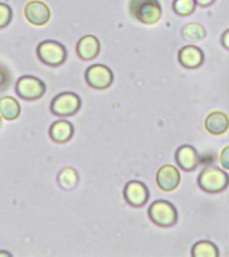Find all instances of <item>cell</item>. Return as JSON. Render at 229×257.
<instances>
[{
	"label": "cell",
	"instance_id": "cell-20",
	"mask_svg": "<svg viewBox=\"0 0 229 257\" xmlns=\"http://www.w3.org/2000/svg\"><path fill=\"white\" fill-rule=\"evenodd\" d=\"M76 181H78V176L74 169H64L63 172L59 174V182L60 185L66 189H71L75 186Z\"/></svg>",
	"mask_w": 229,
	"mask_h": 257
},
{
	"label": "cell",
	"instance_id": "cell-25",
	"mask_svg": "<svg viewBox=\"0 0 229 257\" xmlns=\"http://www.w3.org/2000/svg\"><path fill=\"white\" fill-rule=\"evenodd\" d=\"M213 2H214V0H196V3L202 6V7H208V6H210Z\"/></svg>",
	"mask_w": 229,
	"mask_h": 257
},
{
	"label": "cell",
	"instance_id": "cell-18",
	"mask_svg": "<svg viewBox=\"0 0 229 257\" xmlns=\"http://www.w3.org/2000/svg\"><path fill=\"white\" fill-rule=\"evenodd\" d=\"M182 35L189 42H198L204 39L206 31L200 23H188L182 30Z\"/></svg>",
	"mask_w": 229,
	"mask_h": 257
},
{
	"label": "cell",
	"instance_id": "cell-1",
	"mask_svg": "<svg viewBox=\"0 0 229 257\" xmlns=\"http://www.w3.org/2000/svg\"><path fill=\"white\" fill-rule=\"evenodd\" d=\"M130 14L136 20L144 24H154L162 16L160 0H130Z\"/></svg>",
	"mask_w": 229,
	"mask_h": 257
},
{
	"label": "cell",
	"instance_id": "cell-9",
	"mask_svg": "<svg viewBox=\"0 0 229 257\" xmlns=\"http://www.w3.org/2000/svg\"><path fill=\"white\" fill-rule=\"evenodd\" d=\"M157 185L164 192H172L180 184V172L173 165H164L157 172Z\"/></svg>",
	"mask_w": 229,
	"mask_h": 257
},
{
	"label": "cell",
	"instance_id": "cell-22",
	"mask_svg": "<svg viewBox=\"0 0 229 257\" xmlns=\"http://www.w3.org/2000/svg\"><path fill=\"white\" fill-rule=\"evenodd\" d=\"M220 164L226 170H229V145L225 146L220 153Z\"/></svg>",
	"mask_w": 229,
	"mask_h": 257
},
{
	"label": "cell",
	"instance_id": "cell-24",
	"mask_svg": "<svg viewBox=\"0 0 229 257\" xmlns=\"http://www.w3.org/2000/svg\"><path fill=\"white\" fill-rule=\"evenodd\" d=\"M222 44H224L225 48H228L229 50V30L228 31L224 32V35H222Z\"/></svg>",
	"mask_w": 229,
	"mask_h": 257
},
{
	"label": "cell",
	"instance_id": "cell-12",
	"mask_svg": "<svg viewBox=\"0 0 229 257\" xmlns=\"http://www.w3.org/2000/svg\"><path fill=\"white\" fill-rule=\"evenodd\" d=\"M178 60L184 67L197 68L204 62V54L196 46H185L178 52Z\"/></svg>",
	"mask_w": 229,
	"mask_h": 257
},
{
	"label": "cell",
	"instance_id": "cell-11",
	"mask_svg": "<svg viewBox=\"0 0 229 257\" xmlns=\"http://www.w3.org/2000/svg\"><path fill=\"white\" fill-rule=\"evenodd\" d=\"M205 128L213 136H221L229 128V118L222 111H213L205 118Z\"/></svg>",
	"mask_w": 229,
	"mask_h": 257
},
{
	"label": "cell",
	"instance_id": "cell-6",
	"mask_svg": "<svg viewBox=\"0 0 229 257\" xmlns=\"http://www.w3.org/2000/svg\"><path fill=\"white\" fill-rule=\"evenodd\" d=\"M80 107L79 96L74 92H63L56 96L51 103V111L55 115L70 116L75 114Z\"/></svg>",
	"mask_w": 229,
	"mask_h": 257
},
{
	"label": "cell",
	"instance_id": "cell-16",
	"mask_svg": "<svg viewBox=\"0 0 229 257\" xmlns=\"http://www.w3.org/2000/svg\"><path fill=\"white\" fill-rule=\"evenodd\" d=\"M0 115L7 120L16 119L20 115L19 102L12 96L0 98Z\"/></svg>",
	"mask_w": 229,
	"mask_h": 257
},
{
	"label": "cell",
	"instance_id": "cell-14",
	"mask_svg": "<svg viewBox=\"0 0 229 257\" xmlns=\"http://www.w3.org/2000/svg\"><path fill=\"white\" fill-rule=\"evenodd\" d=\"M99 40L96 39L94 35H86L78 42L76 46V52L78 55L84 60L94 59L98 52H99Z\"/></svg>",
	"mask_w": 229,
	"mask_h": 257
},
{
	"label": "cell",
	"instance_id": "cell-3",
	"mask_svg": "<svg viewBox=\"0 0 229 257\" xmlns=\"http://www.w3.org/2000/svg\"><path fill=\"white\" fill-rule=\"evenodd\" d=\"M149 216H150V220L158 226L169 228V226H173L176 224L177 210L168 201L158 200L150 205Z\"/></svg>",
	"mask_w": 229,
	"mask_h": 257
},
{
	"label": "cell",
	"instance_id": "cell-2",
	"mask_svg": "<svg viewBox=\"0 0 229 257\" xmlns=\"http://www.w3.org/2000/svg\"><path fill=\"white\" fill-rule=\"evenodd\" d=\"M229 184V177L225 172L218 168H205L200 173L198 185L202 190L208 193L222 192Z\"/></svg>",
	"mask_w": 229,
	"mask_h": 257
},
{
	"label": "cell",
	"instance_id": "cell-23",
	"mask_svg": "<svg viewBox=\"0 0 229 257\" xmlns=\"http://www.w3.org/2000/svg\"><path fill=\"white\" fill-rule=\"evenodd\" d=\"M8 83H10V75H8L7 70L0 66V91L7 88Z\"/></svg>",
	"mask_w": 229,
	"mask_h": 257
},
{
	"label": "cell",
	"instance_id": "cell-19",
	"mask_svg": "<svg viewBox=\"0 0 229 257\" xmlns=\"http://www.w3.org/2000/svg\"><path fill=\"white\" fill-rule=\"evenodd\" d=\"M196 0H174L173 10L181 16H188L196 10Z\"/></svg>",
	"mask_w": 229,
	"mask_h": 257
},
{
	"label": "cell",
	"instance_id": "cell-5",
	"mask_svg": "<svg viewBox=\"0 0 229 257\" xmlns=\"http://www.w3.org/2000/svg\"><path fill=\"white\" fill-rule=\"evenodd\" d=\"M46 91V86L35 76H22L16 83V94L23 99H38Z\"/></svg>",
	"mask_w": 229,
	"mask_h": 257
},
{
	"label": "cell",
	"instance_id": "cell-4",
	"mask_svg": "<svg viewBox=\"0 0 229 257\" xmlns=\"http://www.w3.org/2000/svg\"><path fill=\"white\" fill-rule=\"evenodd\" d=\"M38 55H39V59L43 63L55 67V66H59V64L64 62V59H66V50L58 42L47 40V42H43V43L39 44Z\"/></svg>",
	"mask_w": 229,
	"mask_h": 257
},
{
	"label": "cell",
	"instance_id": "cell-10",
	"mask_svg": "<svg viewBox=\"0 0 229 257\" xmlns=\"http://www.w3.org/2000/svg\"><path fill=\"white\" fill-rule=\"evenodd\" d=\"M124 194L126 201L133 206H142L146 204L149 198L148 189L142 182H138V181H130L125 186Z\"/></svg>",
	"mask_w": 229,
	"mask_h": 257
},
{
	"label": "cell",
	"instance_id": "cell-7",
	"mask_svg": "<svg viewBox=\"0 0 229 257\" xmlns=\"http://www.w3.org/2000/svg\"><path fill=\"white\" fill-rule=\"evenodd\" d=\"M86 80L91 87L102 90L112 83V72L110 68L103 64H94L87 68Z\"/></svg>",
	"mask_w": 229,
	"mask_h": 257
},
{
	"label": "cell",
	"instance_id": "cell-15",
	"mask_svg": "<svg viewBox=\"0 0 229 257\" xmlns=\"http://www.w3.org/2000/svg\"><path fill=\"white\" fill-rule=\"evenodd\" d=\"M74 134V127L68 120H58L55 123H52L50 128V136L55 142L63 144L67 142Z\"/></svg>",
	"mask_w": 229,
	"mask_h": 257
},
{
	"label": "cell",
	"instance_id": "cell-8",
	"mask_svg": "<svg viewBox=\"0 0 229 257\" xmlns=\"http://www.w3.org/2000/svg\"><path fill=\"white\" fill-rule=\"evenodd\" d=\"M24 15L28 22L34 26H44L50 20L51 12L47 4L39 0H32L24 8Z\"/></svg>",
	"mask_w": 229,
	"mask_h": 257
},
{
	"label": "cell",
	"instance_id": "cell-13",
	"mask_svg": "<svg viewBox=\"0 0 229 257\" xmlns=\"http://www.w3.org/2000/svg\"><path fill=\"white\" fill-rule=\"evenodd\" d=\"M176 161L177 164L180 165V168L186 172H190V170H194L198 165V154L193 146L184 145L176 152Z\"/></svg>",
	"mask_w": 229,
	"mask_h": 257
},
{
	"label": "cell",
	"instance_id": "cell-21",
	"mask_svg": "<svg viewBox=\"0 0 229 257\" xmlns=\"http://www.w3.org/2000/svg\"><path fill=\"white\" fill-rule=\"evenodd\" d=\"M11 8L8 7L7 4L0 3V28L6 27L11 22Z\"/></svg>",
	"mask_w": 229,
	"mask_h": 257
},
{
	"label": "cell",
	"instance_id": "cell-17",
	"mask_svg": "<svg viewBox=\"0 0 229 257\" xmlns=\"http://www.w3.org/2000/svg\"><path fill=\"white\" fill-rule=\"evenodd\" d=\"M193 257H217L218 249L210 241H198L192 249Z\"/></svg>",
	"mask_w": 229,
	"mask_h": 257
},
{
	"label": "cell",
	"instance_id": "cell-26",
	"mask_svg": "<svg viewBox=\"0 0 229 257\" xmlns=\"http://www.w3.org/2000/svg\"><path fill=\"white\" fill-rule=\"evenodd\" d=\"M0 256H10V253H8V252H0Z\"/></svg>",
	"mask_w": 229,
	"mask_h": 257
}]
</instances>
